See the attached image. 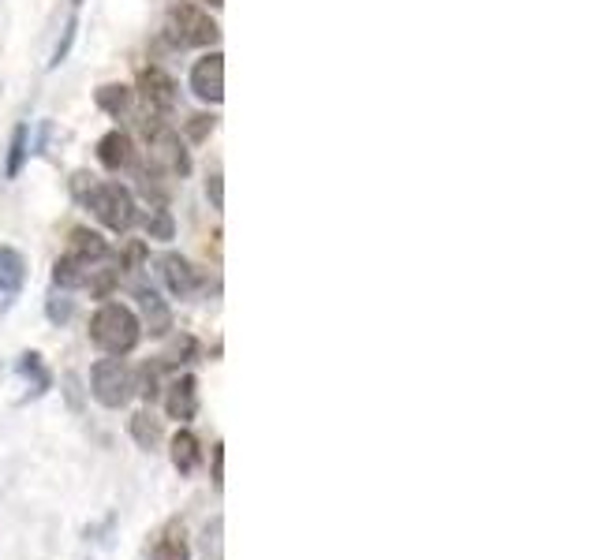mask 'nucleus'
<instances>
[{
  "mask_svg": "<svg viewBox=\"0 0 598 560\" xmlns=\"http://www.w3.org/2000/svg\"><path fill=\"white\" fill-rule=\"evenodd\" d=\"M139 94H143L146 105L157 112H169L172 105H176V83H172L161 68H146L143 75H139Z\"/></svg>",
  "mask_w": 598,
  "mask_h": 560,
  "instance_id": "obj_10",
  "label": "nucleus"
},
{
  "mask_svg": "<svg viewBox=\"0 0 598 560\" xmlns=\"http://www.w3.org/2000/svg\"><path fill=\"white\" fill-rule=\"evenodd\" d=\"M75 4H83V0H75Z\"/></svg>",
  "mask_w": 598,
  "mask_h": 560,
  "instance_id": "obj_28",
  "label": "nucleus"
},
{
  "mask_svg": "<svg viewBox=\"0 0 598 560\" xmlns=\"http://www.w3.org/2000/svg\"><path fill=\"white\" fill-rule=\"evenodd\" d=\"M131 437H135L139 448L154 452V448L161 445V422H157L150 411H139V415H131Z\"/></svg>",
  "mask_w": 598,
  "mask_h": 560,
  "instance_id": "obj_17",
  "label": "nucleus"
},
{
  "mask_svg": "<svg viewBox=\"0 0 598 560\" xmlns=\"http://www.w3.org/2000/svg\"><path fill=\"white\" fill-rule=\"evenodd\" d=\"M90 277H94V266L72 251L64 254V258H57V266H53V280H57L60 288H86Z\"/></svg>",
  "mask_w": 598,
  "mask_h": 560,
  "instance_id": "obj_14",
  "label": "nucleus"
},
{
  "mask_svg": "<svg viewBox=\"0 0 598 560\" xmlns=\"http://www.w3.org/2000/svg\"><path fill=\"white\" fill-rule=\"evenodd\" d=\"M98 105L109 112V116H124V112L131 109V90H128V86H120V83L101 86V90H98Z\"/></svg>",
  "mask_w": 598,
  "mask_h": 560,
  "instance_id": "obj_19",
  "label": "nucleus"
},
{
  "mask_svg": "<svg viewBox=\"0 0 598 560\" xmlns=\"http://www.w3.org/2000/svg\"><path fill=\"white\" fill-rule=\"evenodd\" d=\"M169 38L172 45L180 49H195V45H214L221 38V27H217L210 15L195 8V4H180L169 12Z\"/></svg>",
  "mask_w": 598,
  "mask_h": 560,
  "instance_id": "obj_4",
  "label": "nucleus"
},
{
  "mask_svg": "<svg viewBox=\"0 0 598 560\" xmlns=\"http://www.w3.org/2000/svg\"><path fill=\"white\" fill-rule=\"evenodd\" d=\"M161 277H165V288H169L176 299H187L199 288V269L187 262L184 254H165L161 258Z\"/></svg>",
  "mask_w": 598,
  "mask_h": 560,
  "instance_id": "obj_9",
  "label": "nucleus"
},
{
  "mask_svg": "<svg viewBox=\"0 0 598 560\" xmlns=\"http://www.w3.org/2000/svg\"><path fill=\"white\" fill-rule=\"evenodd\" d=\"M27 277V262L15 247H0V295H15L23 288Z\"/></svg>",
  "mask_w": 598,
  "mask_h": 560,
  "instance_id": "obj_15",
  "label": "nucleus"
},
{
  "mask_svg": "<svg viewBox=\"0 0 598 560\" xmlns=\"http://www.w3.org/2000/svg\"><path fill=\"white\" fill-rule=\"evenodd\" d=\"M86 206L94 210L105 228H113V232H128L139 210H135V198H131L128 187H120V183H94V191L83 198Z\"/></svg>",
  "mask_w": 598,
  "mask_h": 560,
  "instance_id": "obj_2",
  "label": "nucleus"
},
{
  "mask_svg": "<svg viewBox=\"0 0 598 560\" xmlns=\"http://www.w3.org/2000/svg\"><path fill=\"white\" fill-rule=\"evenodd\" d=\"M157 374H161V363L139 366V374H135V392H139L143 400H154L157 396Z\"/></svg>",
  "mask_w": 598,
  "mask_h": 560,
  "instance_id": "obj_22",
  "label": "nucleus"
},
{
  "mask_svg": "<svg viewBox=\"0 0 598 560\" xmlns=\"http://www.w3.org/2000/svg\"><path fill=\"white\" fill-rule=\"evenodd\" d=\"M75 27H79V23H68V30H64V42L57 45V53H53V68H57V64H64V56H68V49H72V42H75Z\"/></svg>",
  "mask_w": 598,
  "mask_h": 560,
  "instance_id": "obj_24",
  "label": "nucleus"
},
{
  "mask_svg": "<svg viewBox=\"0 0 598 560\" xmlns=\"http://www.w3.org/2000/svg\"><path fill=\"white\" fill-rule=\"evenodd\" d=\"M45 314H49V322H68V318H72V303H68V299H53V303H49V307H45Z\"/></svg>",
  "mask_w": 598,
  "mask_h": 560,
  "instance_id": "obj_23",
  "label": "nucleus"
},
{
  "mask_svg": "<svg viewBox=\"0 0 598 560\" xmlns=\"http://www.w3.org/2000/svg\"><path fill=\"white\" fill-rule=\"evenodd\" d=\"M191 90H195V98L210 101V105H217V101L225 98V56L221 53L202 56L199 64L191 68Z\"/></svg>",
  "mask_w": 598,
  "mask_h": 560,
  "instance_id": "obj_6",
  "label": "nucleus"
},
{
  "mask_svg": "<svg viewBox=\"0 0 598 560\" xmlns=\"http://www.w3.org/2000/svg\"><path fill=\"white\" fill-rule=\"evenodd\" d=\"M90 392H94V400H98L101 407H124L135 396V374L128 370V363L124 359H101V363H94V370H90Z\"/></svg>",
  "mask_w": 598,
  "mask_h": 560,
  "instance_id": "obj_3",
  "label": "nucleus"
},
{
  "mask_svg": "<svg viewBox=\"0 0 598 560\" xmlns=\"http://www.w3.org/2000/svg\"><path fill=\"white\" fill-rule=\"evenodd\" d=\"M139 307H143V333L165 336L172 329V310L169 303L154 292V288H139Z\"/></svg>",
  "mask_w": 598,
  "mask_h": 560,
  "instance_id": "obj_11",
  "label": "nucleus"
},
{
  "mask_svg": "<svg viewBox=\"0 0 598 560\" xmlns=\"http://www.w3.org/2000/svg\"><path fill=\"white\" fill-rule=\"evenodd\" d=\"M165 411H169V419L176 422H191L199 415V381L184 374V378H176L165 389Z\"/></svg>",
  "mask_w": 598,
  "mask_h": 560,
  "instance_id": "obj_7",
  "label": "nucleus"
},
{
  "mask_svg": "<svg viewBox=\"0 0 598 560\" xmlns=\"http://www.w3.org/2000/svg\"><path fill=\"white\" fill-rule=\"evenodd\" d=\"M146 139H150V161L169 176H187L191 172V157H187L184 142L172 135L169 127L146 124Z\"/></svg>",
  "mask_w": 598,
  "mask_h": 560,
  "instance_id": "obj_5",
  "label": "nucleus"
},
{
  "mask_svg": "<svg viewBox=\"0 0 598 560\" xmlns=\"http://www.w3.org/2000/svg\"><path fill=\"white\" fill-rule=\"evenodd\" d=\"M98 161L105 168H113V172L135 165V142H131V135H124V131H109V135L98 142Z\"/></svg>",
  "mask_w": 598,
  "mask_h": 560,
  "instance_id": "obj_13",
  "label": "nucleus"
},
{
  "mask_svg": "<svg viewBox=\"0 0 598 560\" xmlns=\"http://www.w3.org/2000/svg\"><path fill=\"white\" fill-rule=\"evenodd\" d=\"M214 486H225V445H214Z\"/></svg>",
  "mask_w": 598,
  "mask_h": 560,
  "instance_id": "obj_25",
  "label": "nucleus"
},
{
  "mask_svg": "<svg viewBox=\"0 0 598 560\" xmlns=\"http://www.w3.org/2000/svg\"><path fill=\"white\" fill-rule=\"evenodd\" d=\"M19 374H23L27 381H34V396H42V392L53 385V378H49V370L42 366V355H38V351L19 355Z\"/></svg>",
  "mask_w": 598,
  "mask_h": 560,
  "instance_id": "obj_18",
  "label": "nucleus"
},
{
  "mask_svg": "<svg viewBox=\"0 0 598 560\" xmlns=\"http://www.w3.org/2000/svg\"><path fill=\"white\" fill-rule=\"evenodd\" d=\"M72 254H79L83 262H101V258H109V243L98 236V232H90V228H75L72 232Z\"/></svg>",
  "mask_w": 598,
  "mask_h": 560,
  "instance_id": "obj_16",
  "label": "nucleus"
},
{
  "mask_svg": "<svg viewBox=\"0 0 598 560\" xmlns=\"http://www.w3.org/2000/svg\"><path fill=\"white\" fill-rule=\"evenodd\" d=\"M90 340L98 344L105 355H128V351L139 348V340H143V322H139V314L124 303H101L94 310V318H90Z\"/></svg>",
  "mask_w": 598,
  "mask_h": 560,
  "instance_id": "obj_1",
  "label": "nucleus"
},
{
  "mask_svg": "<svg viewBox=\"0 0 598 560\" xmlns=\"http://www.w3.org/2000/svg\"><path fill=\"white\" fill-rule=\"evenodd\" d=\"M27 135H30L27 124H19L12 131V154H8V165H4V176H8V180H15L23 161H27Z\"/></svg>",
  "mask_w": 598,
  "mask_h": 560,
  "instance_id": "obj_21",
  "label": "nucleus"
},
{
  "mask_svg": "<svg viewBox=\"0 0 598 560\" xmlns=\"http://www.w3.org/2000/svg\"><path fill=\"white\" fill-rule=\"evenodd\" d=\"M169 460L180 475H195V471H199V463H202L199 437L191 434V430H176L172 441H169Z\"/></svg>",
  "mask_w": 598,
  "mask_h": 560,
  "instance_id": "obj_12",
  "label": "nucleus"
},
{
  "mask_svg": "<svg viewBox=\"0 0 598 560\" xmlns=\"http://www.w3.org/2000/svg\"><path fill=\"white\" fill-rule=\"evenodd\" d=\"M202 4H210V8H221V4H225V0H202Z\"/></svg>",
  "mask_w": 598,
  "mask_h": 560,
  "instance_id": "obj_27",
  "label": "nucleus"
},
{
  "mask_svg": "<svg viewBox=\"0 0 598 560\" xmlns=\"http://www.w3.org/2000/svg\"><path fill=\"white\" fill-rule=\"evenodd\" d=\"M143 224L150 239H172V232H176V224H172L165 206H150V210L143 213Z\"/></svg>",
  "mask_w": 598,
  "mask_h": 560,
  "instance_id": "obj_20",
  "label": "nucleus"
},
{
  "mask_svg": "<svg viewBox=\"0 0 598 560\" xmlns=\"http://www.w3.org/2000/svg\"><path fill=\"white\" fill-rule=\"evenodd\" d=\"M206 191H210V195H214V206L217 210H221V176H210V180H206Z\"/></svg>",
  "mask_w": 598,
  "mask_h": 560,
  "instance_id": "obj_26",
  "label": "nucleus"
},
{
  "mask_svg": "<svg viewBox=\"0 0 598 560\" xmlns=\"http://www.w3.org/2000/svg\"><path fill=\"white\" fill-rule=\"evenodd\" d=\"M150 560H191V546H187V531L180 519H169L161 531L154 534V542L146 549Z\"/></svg>",
  "mask_w": 598,
  "mask_h": 560,
  "instance_id": "obj_8",
  "label": "nucleus"
}]
</instances>
